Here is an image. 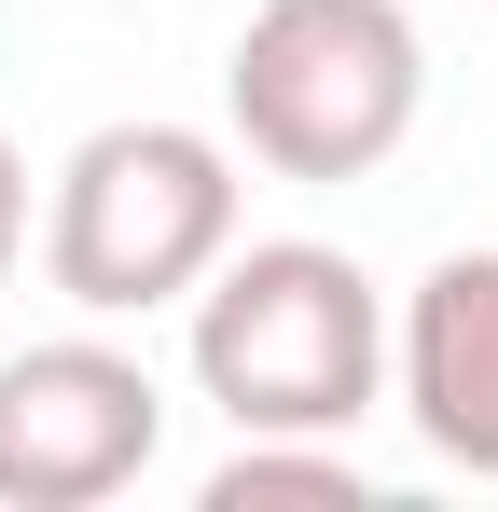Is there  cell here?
I'll use <instances>...</instances> for the list:
<instances>
[{"label": "cell", "mask_w": 498, "mask_h": 512, "mask_svg": "<svg viewBox=\"0 0 498 512\" xmlns=\"http://www.w3.org/2000/svg\"><path fill=\"white\" fill-rule=\"evenodd\" d=\"M194 388L236 429H305V443L360 429L374 388H388V305H374V277L332 236H249V250H222L208 291H194Z\"/></svg>", "instance_id": "cell-1"}, {"label": "cell", "mask_w": 498, "mask_h": 512, "mask_svg": "<svg viewBox=\"0 0 498 512\" xmlns=\"http://www.w3.org/2000/svg\"><path fill=\"white\" fill-rule=\"evenodd\" d=\"M429 111V42L402 0H263L222 56V125L263 180H374Z\"/></svg>", "instance_id": "cell-2"}, {"label": "cell", "mask_w": 498, "mask_h": 512, "mask_svg": "<svg viewBox=\"0 0 498 512\" xmlns=\"http://www.w3.org/2000/svg\"><path fill=\"white\" fill-rule=\"evenodd\" d=\"M222 250H236V139L139 111V125H97L70 167H56L42 277L70 291L83 319H153V305H194Z\"/></svg>", "instance_id": "cell-3"}, {"label": "cell", "mask_w": 498, "mask_h": 512, "mask_svg": "<svg viewBox=\"0 0 498 512\" xmlns=\"http://www.w3.org/2000/svg\"><path fill=\"white\" fill-rule=\"evenodd\" d=\"M166 457V388L139 346L56 333L0 360V512H97Z\"/></svg>", "instance_id": "cell-4"}, {"label": "cell", "mask_w": 498, "mask_h": 512, "mask_svg": "<svg viewBox=\"0 0 498 512\" xmlns=\"http://www.w3.org/2000/svg\"><path fill=\"white\" fill-rule=\"evenodd\" d=\"M388 374H402V416L443 471L498 485V250H443L402 291V333H388Z\"/></svg>", "instance_id": "cell-5"}, {"label": "cell", "mask_w": 498, "mask_h": 512, "mask_svg": "<svg viewBox=\"0 0 498 512\" xmlns=\"http://www.w3.org/2000/svg\"><path fill=\"white\" fill-rule=\"evenodd\" d=\"M277 499H332V512H374V485L332 457V443H305V429H236V457L208 471V512H277Z\"/></svg>", "instance_id": "cell-6"}, {"label": "cell", "mask_w": 498, "mask_h": 512, "mask_svg": "<svg viewBox=\"0 0 498 512\" xmlns=\"http://www.w3.org/2000/svg\"><path fill=\"white\" fill-rule=\"evenodd\" d=\"M14 250H28V153L0 139V277H14Z\"/></svg>", "instance_id": "cell-7"}]
</instances>
